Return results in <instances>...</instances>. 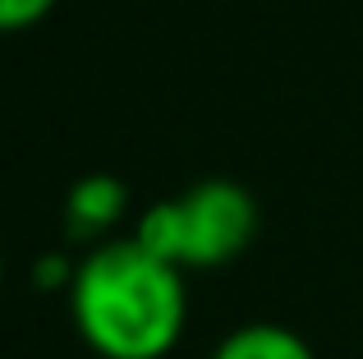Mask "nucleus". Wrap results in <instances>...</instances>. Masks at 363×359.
<instances>
[{"label":"nucleus","instance_id":"20e7f679","mask_svg":"<svg viewBox=\"0 0 363 359\" xmlns=\"http://www.w3.org/2000/svg\"><path fill=\"white\" fill-rule=\"evenodd\" d=\"M207 359H318V355L285 323H244L230 336H221Z\"/></svg>","mask_w":363,"mask_h":359},{"label":"nucleus","instance_id":"f03ea898","mask_svg":"<svg viewBox=\"0 0 363 359\" xmlns=\"http://www.w3.org/2000/svg\"><path fill=\"white\" fill-rule=\"evenodd\" d=\"M262 231V207L240 180H198L175 198H161L133 221V240L179 272H216L235 263Z\"/></svg>","mask_w":363,"mask_h":359},{"label":"nucleus","instance_id":"7ed1b4c3","mask_svg":"<svg viewBox=\"0 0 363 359\" xmlns=\"http://www.w3.org/2000/svg\"><path fill=\"white\" fill-rule=\"evenodd\" d=\"M124 212H129V189H124L120 175H106V171H92V175H79L65 194V235L79 244H106L116 240Z\"/></svg>","mask_w":363,"mask_h":359},{"label":"nucleus","instance_id":"f257e3e1","mask_svg":"<svg viewBox=\"0 0 363 359\" xmlns=\"http://www.w3.org/2000/svg\"><path fill=\"white\" fill-rule=\"evenodd\" d=\"M184 277L133 235L92 244L69 286L74 332L97 359H166L189 323Z\"/></svg>","mask_w":363,"mask_h":359},{"label":"nucleus","instance_id":"39448f33","mask_svg":"<svg viewBox=\"0 0 363 359\" xmlns=\"http://www.w3.org/2000/svg\"><path fill=\"white\" fill-rule=\"evenodd\" d=\"M74 277H79V258H69L65 249L42 253V258L33 263V286L37 290H65V295H69Z\"/></svg>","mask_w":363,"mask_h":359},{"label":"nucleus","instance_id":"423d86ee","mask_svg":"<svg viewBox=\"0 0 363 359\" xmlns=\"http://www.w3.org/2000/svg\"><path fill=\"white\" fill-rule=\"evenodd\" d=\"M55 5H60V0H0V37L37 28Z\"/></svg>","mask_w":363,"mask_h":359},{"label":"nucleus","instance_id":"0eeeda50","mask_svg":"<svg viewBox=\"0 0 363 359\" xmlns=\"http://www.w3.org/2000/svg\"><path fill=\"white\" fill-rule=\"evenodd\" d=\"M0 277H5V267H0Z\"/></svg>","mask_w":363,"mask_h":359}]
</instances>
